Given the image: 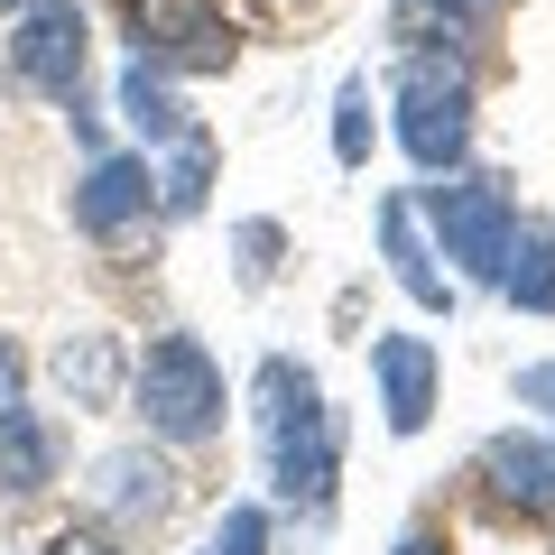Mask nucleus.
<instances>
[{"label": "nucleus", "instance_id": "1", "mask_svg": "<svg viewBox=\"0 0 555 555\" xmlns=\"http://www.w3.org/2000/svg\"><path fill=\"white\" fill-rule=\"evenodd\" d=\"M259 444H269L278 500H297V509H324V500H334L343 426H334V408H324V389H315L306 361H269V371H259Z\"/></svg>", "mask_w": 555, "mask_h": 555}, {"label": "nucleus", "instance_id": "2", "mask_svg": "<svg viewBox=\"0 0 555 555\" xmlns=\"http://www.w3.org/2000/svg\"><path fill=\"white\" fill-rule=\"evenodd\" d=\"M398 149L426 177L463 167V149H473V65L454 47H408V65H398Z\"/></svg>", "mask_w": 555, "mask_h": 555}, {"label": "nucleus", "instance_id": "3", "mask_svg": "<svg viewBox=\"0 0 555 555\" xmlns=\"http://www.w3.org/2000/svg\"><path fill=\"white\" fill-rule=\"evenodd\" d=\"M130 398H139V416H149V436H167V444L222 436V371H214V352H204L195 334L149 343L139 371H130Z\"/></svg>", "mask_w": 555, "mask_h": 555}, {"label": "nucleus", "instance_id": "4", "mask_svg": "<svg viewBox=\"0 0 555 555\" xmlns=\"http://www.w3.org/2000/svg\"><path fill=\"white\" fill-rule=\"evenodd\" d=\"M426 222H436L444 259L463 278H500V250L518 232V204L500 177H454V185H426Z\"/></svg>", "mask_w": 555, "mask_h": 555}, {"label": "nucleus", "instance_id": "5", "mask_svg": "<svg viewBox=\"0 0 555 555\" xmlns=\"http://www.w3.org/2000/svg\"><path fill=\"white\" fill-rule=\"evenodd\" d=\"M130 56L158 65V75H222L241 56V38L204 0H130Z\"/></svg>", "mask_w": 555, "mask_h": 555}, {"label": "nucleus", "instance_id": "6", "mask_svg": "<svg viewBox=\"0 0 555 555\" xmlns=\"http://www.w3.org/2000/svg\"><path fill=\"white\" fill-rule=\"evenodd\" d=\"M10 75L47 102H75L83 93V10L75 0H28L20 10V38H10Z\"/></svg>", "mask_w": 555, "mask_h": 555}, {"label": "nucleus", "instance_id": "7", "mask_svg": "<svg viewBox=\"0 0 555 555\" xmlns=\"http://www.w3.org/2000/svg\"><path fill=\"white\" fill-rule=\"evenodd\" d=\"M371 371H379V416H389V436H416V426L436 416V343L379 334L371 343Z\"/></svg>", "mask_w": 555, "mask_h": 555}, {"label": "nucleus", "instance_id": "8", "mask_svg": "<svg viewBox=\"0 0 555 555\" xmlns=\"http://www.w3.org/2000/svg\"><path fill=\"white\" fill-rule=\"evenodd\" d=\"M149 204H158V177H149V158H93V177L75 185V222H83L93 241L130 232Z\"/></svg>", "mask_w": 555, "mask_h": 555}, {"label": "nucleus", "instance_id": "9", "mask_svg": "<svg viewBox=\"0 0 555 555\" xmlns=\"http://www.w3.org/2000/svg\"><path fill=\"white\" fill-rule=\"evenodd\" d=\"M481 491L500 509H555V436H491L481 444Z\"/></svg>", "mask_w": 555, "mask_h": 555}, {"label": "nucleus", "instance_id": "10", "mask_svg": "<svg viewBox=\"0 0 555 555\" xmlns=\"http://www.w3.org/2000/svg\"><path fill=\"white\" fill-rule=\"evenodd\" d=\"M167 500H177V481H167L158 454H102V463H93V509H112V518H158Z\"/></svg>", "mask_w": 555, "mask_h": 555}, {"label": "nucleus", "instance_id": "11", "mask_svg": "<svg viewBox=\"0 0 555 555\" xmlns=\"http://www.w3.org/2000/svg\"><path fill=\"white\" fill-rule=\"evenodd\" d=\"M379 241H389V269H398V287H408L416 306H426V315H444V306H454V287H444V269L436 259H426V241H416V204H379Z\"/></svg>", "mask_w": 555, "mask_h": 555}, {"label": "nucleus", "instance_id": "12", "mask_svg": "<svg viewBox=\"0 0 555 555\" xmlns=\"http://www.w3.org/2000/svg\"><path fill=\"white\" fill-rule=\"evenodd\" d=\"M120 120H130L139 139H185L195 120H185V102H177V83L158 75V65H120Z\"/></svg>", "mask_w": 555, "mask_h": 555}, {"label": "nucleus", "instance_id": "13", "mask_svg": "<svg viewBox=\"0 0 555 555\" xmlns=\"http://www.w3.org/2000/svg\"><path fill=\"white\" fill-rule=\"evenodd\" d=\"M500 287H509L528 315H555V232H537V222H518L509 250H500Z\"/></svg>", "mask_w": 555, "mask_h": 555}, {"label": "nucleus", "instance_id": "14", "mask_svg": "<svg viewBox=\"0 0 555 555\" xmlns=\"http://www.w3.org/2000/svg\"><path fill=\"white\" fill-rule=\"evenodd\" d=\"M56 379H65V398H75V408H102V398H112V379H120V343H112V334L65 343V352H56Z\"/></svg>", "mask_w": 555, "mask_h": 555}, {"label": "nucleus", "instance_id": "15", "mask_svg": "<svg viewBox=\"0 0 555 555\" xmlns=\"http://www.w3.org/2000/svg\"><path fill=\"white\" fill-rule=\"evenodd\" d=\"M204 185H214V139L204 130H185L177 139V158H167V177H158V214H204Z\"/></svg>", "mask_w": 555, "mask_h": 555}, {"label": "nucleus", "instance_id": "16", "mask_svg": "<svg viewBox=\"0 0 555 555\" xmlns=\"http://www.w3.org/2000/svg\"><path fill=\"white\" fill-rule=\"evenodd\" d=\"M38 481H47V436L28 416H10L0 426V491H38Z\"/></svg>", "mask_w": 555, "mask_h": 555}, {"label": "nucleus", "instance_id": "17", "mask_svg": "<svg viewBox=\"0 0 555 555\" xmlns=\"http://www.w3.org/2000/svg\"><path fill=\"white\" fill-rule=\"evenodd\" d=\"M334 158L371 167V83H343L334 93Z\"/></svg>", "mask_w": 555, "mask_h": 555}, {"label": "nucleus", "instance_id": "18", "mask_svg": "<svg viewBox=\"0 0 555 555\" xmlns=\"http://www.w3.org/2000/svg\"><path fill=\"white\" fill-rule=\"evenodd\" d=\"M204 555H269V518L259 509H222V528L204 537Z\"/></svg>", "mask_w": 555, "mask_h": 555}, {"label": "nucleus", "instance_id": "19", "mask_svg": "<svg viewBox=\"0 0 555 555\" xmlns=\"http://www.w3.org/2000/svg\"><path fill=\"white\" fill-rule=\"evenodd\" d=\"M408 10H436V20H444V38H463V28L500 20V0H408Z\"/></svg>", "mask_w": 555, "mask_h": 555}, {"label": "nucleus", "instance_id": "20", "mask_svg": "<svg viewBox=\"0 0 555 555\" xmlns=\"http://www.w3.org/2000/svg\"><path fill=\"white\" fill-rule=\"evenodd\" d=\"M518 408H546L555 416V361H528V371H518Z\"/></svg>", "mask_w": 555, "mask_h": 555}, {"label": "nucleus", "instance_id": "21", "mask_svg": "<svg viewBox=\"0 0 555 555\" xmlns=\"http://www.w3.org/2000/svg\"><path fill=\"white\" fill-rule=\"evenodd\" d=\"M47 555H120V546H112V537H93V528H56V537H47Z\"/></svg>", "mask_w": 555, "mask_h": 555}, {"label": "nucleus", "instance_id": "22", "mask_svg": "<svg viewBox=\"0 0 555 555\" xmlns=\"http://www.w3.org/2000/svg\"><path fill=\"white\" fill-rule=\"evenodd\" d=\"M10 416H28V408H20V352L0 343V426H10Z\"/></svg>", "mask_w": 555, "mask_h": 555}, {"label": "nucleus", "instance_id": "23", "mask_svg": "<svg viewBox=\"0 0 555 555\" xmlns=\"http://www.w3.org/2000/svg\"><path fill=\"white\" fill-rule=\"evenodd\" d=\"M398 555H444V537H436V528H416V537H398Z\"/></svg>", "mask_w": 555, "mask_h": 555}, {"label": "nucleus", "instance_id": "24", "mask_svg": "<svg viewBox=\"0 0 555 555\" xmlns=\"http://www.w3.org/2000/svg\"><path fill=\"white\" fill-rule=\"evenodd\" d=\"M0 10H28V0H0Z\"/></svg>", "mask_w": 555, "mask_h": 555}]
</instances>
